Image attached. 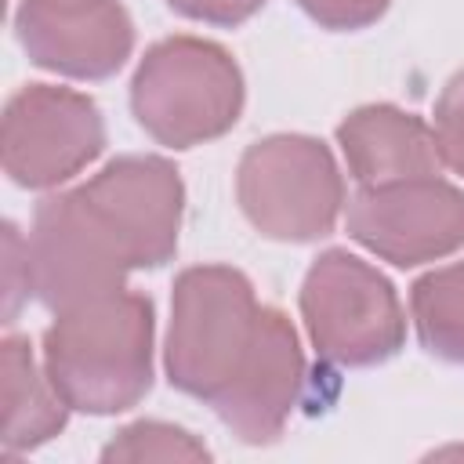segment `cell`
<instances>
[{"mask_svg": "<svg viewBox=\"0 0 464 464\" xmlns=\"http://www.w3.org/2000/svg\"><path fill=\"white\" fill-rule=\"evenodd\" d=\"M301 315L334 366H377L402 348L406 319L392 283L348 250H326L304 276Z\"/></svg>", "mask_w": 464, "mask_h": 464, "instance_id": "5", "label": "cell"}, {"mask_svg": "<svg viewBox=\"0 0 464 464\" xmlns=\"http://www.w3.org/2000/svg\"><path fill=\"white\" fill-rule=\"evenodd\" d=\"M14 33L40 69L76 80L112 76L134 44V25L120 0H91L69 7L22 0Z\"/></svg>", "mask_w": 464, "mask_h": 464, "instance_id": "10", "label": "cell"}, {"mask_svg": "<svg viewBox=\"0 0 464 464\" xmlns=\"http://www.w3.org/2000/svg\"><path fill=\"white\" fill-rule=\"evenodd\" d=\"M134 120L170 149H192L236 127L243 76L232 54L210 40L170 36L145 51L130 83Z\"/></svg>", "mask_w": 464, "mask_h": 464, "instance_id": "3", "label": "cell"}, {"mask_svg": "<svg viewBox=\"0 0 464 464\" xmlns=\"http://www.w3.org/2000/svg\"><path fill=\"white\" fill-rule=\"evenodd\" d=\"M0 373H4V453H22L51 442L65 420H69V402L58 395L51 384L47 370L40 373L29 352L25 337H4L0 352Z\"/></svg>", "mask_w": 464, "mask_h": 464, "instance_id": "12", "label": "cell"}, {"mask_svg": "<svg viewBox=\"0 0 464 464\" xmlns=\"http://www.w3.org/2000/svg\"><path fill=\"white\" fill-rule=\"evenodd\" d=\"M102 460H210V450L185 428L163 420L127 424L105 450Z\"/></svg>", "mask_w": 464, "mask_h": 464, "instance_id": "14", "label": "cell"}, {"mask_svg": "<svg viewBox=\"0 0 464 464\" xmlns=\"http://www.w3.org/2000/svg\"><path fill=\"white\" fill-rule=\"evenodd\" d=\"M435 145L439 160L464 178V72H457L435 105Z\"/></svg>", "mask_w": 464, "mask_h": 464, "instance_id": "15", "label": "cell"}, {"mask_svg": "<svg viewBox=\"0 0 464 464\" xmlns=\"http://www.w3.org/2000/svg\"><path fill=\"white\" fill-rule=\"evenodd\" d=\"M167 4L178 14L196 18V22H210V25H239L254 11L265 7V0H167Z\"/></svg>", "mask_w": 464, "mask_h": 464, "instance_id": "17", "label": "cell"}, {"mask_svg": "<svg viewBox=\"0 0 464 464\" xmlns=\"http://www.w3.org/2000/svg\"><path fill=\"white\" fill-rule=\"evenodd\" d=\"M181 178L160 156H120L87 185L47 196L29 232L33 294L62 312L120 290L130 268H160L178 250Z\"/></svg>", "mask_w": 464, "mask_h": 464, "instance_id": "1", "label": "cell"}, {"mask_svg": "<svg viewBox=\"0 0 464 464\" xmlns=\"http://www.w3.org/2000/svg\"><path fill=\"white\" fill-rule=\"evenodd\" d=\"M102 112L80 91L29 83L4 109V170L22 188L69 181L102 152Z\"/></svg>", "mask_w": 464, "mask_h": 464, "instance_id": "7", "label": "cell"}, {"mask_svg": "<svg viewBox=\"0 0 464 464\" xmlns=\"http://www.w3.org/2000/svg\"><path fill=\"white\" fill-rule=\"evenodd\" d=\"M250 225L283 243H308L334 228L344 181L330 149L304 134H276L246 149L236 178Z\"/></svg>", "mask_w": 464, "mask_h": 464, "instance_id": "6", "label": "cell"}, {"mask_svg": "<svg viewBox=\"0 0 464 464\" xmlns=\"http://www.w3.org/2000/svg\"><path fill=\"white\" fill-rule=\"evenodd\" d=\"M348 232L399 268L439 261L464 246V192L435 174L366 185L348 203Z\"/></svg>", "mask_w": 464, "mask_h": 464, "instance_id": "8", "label": "cell"}, {"mask_svg": "<svg viewBox=\"0 0 464 464\" xmlns=\"http://www.w3.org/2000/svg\"><path fill=\"white\" fill-rule=\"evenodd\" d=\"M257 297L243 272L228 265L185 268L174 283L167 381L203 402H214L243 366L257 334Z\"/></svg>", "mask_w": 464, "mask_h": 464, "instance_id": "4", "label": "cell"}, {"mask_svg": "<svg viewBox=\"0 0 464 464\" xmlns=\"http://www.w3.org/2000/svg\"><path fill=\"white\" fill-rule=\"evenodd\" d=\"M308 18L326 29H362L377 22L392 0H297Z\"/></svg>", "mask_w": 464, "mask_h": 464, "instance_id": "16", "label": "cell"}, {"mask_svg": "<svg viewBox=\"0 0 464 464\" xmlns=\"http://www.w3.org/2000/svg\"><path fill=\"white\" fill-rule=\"evenodd\" d=\"M410 308L420 344L446 362H464V261L420 276Z\"/></svg>", "mask_w": 464, "mask_h": 464, "instance_id": "13", "label": "cell"}, {"mask_svg": "<svg viewBox=\"0 0 464 464\" xmlns=\"http://www.w3.org/2000/svg\"><path fill=\"white\" fill-rule=\"evenodd\" d=\"M337 145L348 160L352 178L366 185H392L410 178H431L442 160L431 127L395 105L355 109L337 127Z\"/></svg>", "mask_w": 464, "mask_h": 464, "instance_id": "11", "label": "cell"}, {"mask_svg": "<svg viewBox=\"0 0 464 464\" xmlns=\"http://www.w3.org/2000/svg\"><path fill=\"white\" fill-rule=\"evenodd\" d=\"M301 384L304 355L290 319L279 308H261L257 334L243 366L210 406L236 439L250 446H268L283 435L297 406Z\"/></svg>", "mask_w": 464, "mask_h": 464, "instance_id": "9", "label": "cell"}, {"mask_svg": "<svg viewBox=\"0 0 464 464\" xmlns=\"http://www.w3.org/2000/svg\"><path fill=\"white\" fill-rule=\"evenodd\" d=\"M44 370L69 410H130L152 384V301L120 286L62 308L44 334Z\"/></svg>", "mask_w": 464, "mask_h": 464, "instance_id": "2", "label": "cell"}]
</instances>
